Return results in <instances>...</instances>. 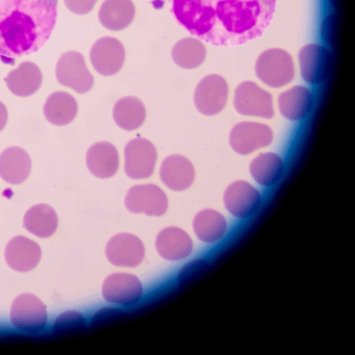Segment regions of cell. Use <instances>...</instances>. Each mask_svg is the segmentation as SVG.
<instances>
[{"label": "cell", "mask_w": 355, "mask_h": 355, "mask_svg": "<svg viewBox=\"0 0 355 355\" xmlns=\"http://www.w3.org/2000/svg\"><path fill=\"white\" fill-rule=\"evenodd\" d=\"M146 112L142 101L135 96H125L115 103L112 110L114 122L121 128L131 131L144 122Z\"/></svg>", "instance_id": "27"}, {"label": "cell", "mask_w": 355, "mask_h": 355, "mask_svg": "<svg viewBox=\"0 0 355 355\" xmlns=\"http://www.w3.org/2000/svg\"><path fill=\"white\" fill-rule=\"evenodd\" d=\"M254 69L257 78L274 88L288 84L295 76L292 56L280 48H271L263 51L257 59Z\"/></svg>", "instance_id": "3"}, {"label": "cell", "mask_w": 355, "mask_h": 355, "mask_svg": "<svg viewBox=\"0 0 355 355\" xmlns=\"http://www.w3.org/2000/svg\"><path fill=\"white\" fill-rule=\"evenodd\" d=\"M67 8L76 15H85L93 9L97 0H64Z\"/></svg>", "instance_id": "30"}, {"label": "cell", "mask_w": 355, "mask_h": 355, "mask_svg": "<svg viewBox=\"0 0 355 355\" xmlns=\"http://www.w3.org/2000/svg\"><path fill=\"white\" fill-rule=\"evenodd\" d=\"M234 106L243 115L266 119H270L274 116L271 95L252 81H244L237 86Z\"/></svg>", "instance_id": "6"}, {"label": "cell", "mask_w": 355, "mask_h": 355, "mask_svg": "<svg viewBox=\"0 0 355 355\" xmlns=\"http://www.w3.org/2000/svg\"><path fill=\"white\" fill-rule=\"evenodd\" d=\"M223 201L226 209L234 217L245 218L259 207L261 201L259 191L250 183L239 180L226 189Z\"/></svg>", "instance_id": "13"}, {"label": "cell", "mask_w": 355, "mask_h": 355, "mask_svg": "<svg viewBox=\"0 0 355 355\" xmlns=\"http://www.w3.org/2000/svg\"><path fill=\"white\" fill-rule=\"evenodd\" d=\"M86 165L94 176L105 179L115 175L119 165L116 147L108 141H98L92 145L86 154Z\"/></svg>", "instance_id": "18"}, {"label": "cell", "mask_w": 355, "mask_h": 355, "mask_svg": "<svg viewBox=\"0 0 355 355\" xmlns=\"http://www.w3.org/2000/svg\"><path fill=\"white\" fill-rule=\"evenodd\" d=\"M124 204L130 212L160 216L167 210L168 198L164 191L155 184H138L128 191Z\"/></svg>", "instance_id": "8"}, {"label": "cell", "mask_w": 355, "mask_h": 355, "mask_svg": "<svg viewBox=\"0 0 355 355\" xmlns=\"http://www.w3.org/2000/svg\"><path fill=\"white\" fill-rule=\"evenodd\" d=\"M228 96L225 80L217 74L204 77L197 85L193 96L197 110L205 115H214L225 107Z\"/></svg>", "instance_id": "9"}, {"label": "cell", "mask_w": 355, "mask_h": 355, "mask_svg": "<svg viewBox=\"0 0 355 355\" xmlns=\"http://www.w3.org/2000/svg\"><path fill=\"white\" fill-rule=\"evenodd\" d=\"M43 112L46 120L55 125L70 123L78 112V105L70 94L57 91L51 94L44 105Z\"/></svg>", "instance_id": "24"}, {"label": "cell", "mask_w": 355, "mask_h": 355, "mask_svg": "<svg viewBox=\"0 0 355 355\" xmlns=\"http://www.w3.org/2000/svg\"><path fill=\"white\" fill-rule=\"evenodd\" d=\"M284 171V161L278 155L265 153L255 157L250 166L253 179L263 187L274 185L281 178Z\"/></svg>", "instance_id": "28"}, {"label": "cell", "mask_w": 355, "mask_h": 355, "mask_svg": "<svg viewBox=\"0 0 355 355\" xmlns=\"http://www.w3.org/2000/svg\"><path fill=\"white\" fill-rule=\"evenodd\" d=\"M31 159L28 153L18 146H11L0 154V176L10 184H19L28 177Z\"/></svg>", "instance_id": "20"}, {"label": "cell", "mask_w": 355, "mask_h": 355, "mask_svg": "<svg viewBox=\"0 0 355 355\" xmlns=\"http://www.w3.org/2000/svg\"><path fill=\"white\" fill-rule=\"evenodd\" d=\"M206 53L204 44L193 37H186L178 41L171 50V57L174 62L186 69L199 67L204 62Z\"/></svg>", "instance_id": "29"}, {"label": "cell", "mask_w": 355, "mask_h": 355, "mask_svg": "<svg viewBox=\"0 0 355 355\" xmlns=\"http://www.w3.org/2000/svg\"><path fill=\"white\" fill-rule=\"evenodd\" d=\"M272 130L256 122H241L235 125L230 134V144L239 154L248 155L271 144Z\"/></svg>", "instance_id": "10"}, {"label": "cell", "mask_w": 355, "mask_h": 355, "mask_svg": "<svg viewBox=\"0 0 355 355\" xmlns=\"http://www.w3.org/2000/svg\"><path fill=\"white\" fill-rule=\"evenodd\" d=\"M14 327L27 331L42 329L47 321L46 308L35 295L23 293L13 301L10 312Z\"/></svg>", "instance_id": "7"}, {"label": "cell", "mask_w": 355, "mask_h": 355, "mask_svg": "<svg viewBox=\"0 0 355 355\" xmlns=\"http://www.w3.org/2000/svg\"><path fill=\"white\" fill-rule=\"evenodd\" d=\"M124 157L125 174L135 180L146 179L154 172L157 153L149 140L136 138L125 145Z\"/></svg>", "instance_id": "5"}, {"label": "cell", "mask_w": 355, "mask_h": 355, "mask_svg": "<svg viewBox=\"0 0 355 355\" xmlns=\"http://www.w3.org/2000/svg\"><path fill=\"white\" fill-rule=\"evenodd\" d=\"M41 249L39 245L24 236H17L7 244L4 257L8 265L19 272L33 269L40 262Z\"/></svg>", "instance_id": "16"}, {"label": "cell", "mask_w": 355, "mask_h": 355, "mask_svg": "<svg viewBox=\"0 0 355 355\" xmlns=\"http://www.w3.org/2000/svg\"><path fill=\"white\" fill-rule=\"evenodd\" d=\"M159 177L168 188L181 191L190 187L193 182L195 169L191 161L184 156L171 155L162 161Z\"/></svg>", "instance_id": "17"}, {"label": "cell", "mask_w": 355, "mask_h": 355, "mask_svg": "<svg viewBox=\"0 0 355 355\" xmlns=\"http://www.w3.org/2000/svg\"><path fill=\"white\" fill-rule=\"evenodd\" d=\"M8 121V110L6 105L0 101V132L4 128Z\"/></svg>", "instance_id": "32"}, {"label": "cell", "mask_w": 355, "mask_h": 355, "mask_svg": "<svg viewBox=\"0 0 355 355\" xmlns=\"http://www.w3.org/2000/svg\"><path fill=\"white\" fill-rule=\"evenodd\" d=\"M135 8L131 0H105L98 11V19L105 28L119 31L132 21Z\"/></svg>", "instance_id": "23"}, {"label": "cell", "mask_w": 355, "mask_h": 355, "mask_svg": "<svg viewBox=\"0 0 355 355\" xmlns=\"http://www.w3.org/2000/svg\"><path fill=\"white\" fill-rule=\"evenodd\" d=\"M143 287L139 279L128 273H113L102 286V295L110 303L127 305L136 302L142 295Z\"/></svg>", "instance_id": "15"}, {"label": "cell", "mask_w": 355, "mask_h": 355, "mask_svg": "<svg viewBox=\"0 0 355 355\" xmlns=\"http://www.w3.org/2000/svg\"><path fill=\"white\" fill-rule=\"evenodd\" d=\"M144 246L136 236L128 233H121L112 236L105 247V254L108 261L114 266L135 267L144 259Z\"/></svg>", "instance_id": "12"}, {"label": "cell", "mask_w": 355, "mask_h": 355, "mask_svg": "<svg viewBox=\"0 0 355 355\" xmlns=\"http://www.w3.org/2000/svg\"><path fill=\"white\" fill-rule=\"evenodd\" d=\"M125 56L123 44L112 37H103L96 40L89 52L93 67L105 76L116 73L123 64Z\"/></svg>", "instance_id": "11"}, {"label": "cell", "mask_w": 355, "mask_h": 355, "mask_svg": "<svg viewBox=\"0 0 355 355\" xmlns=\"http://www.w3.org/2000/svg\"><path fill=\"white\" fill-rule=\"evenodd\" d=\"M155 248L162 257L178 261L187 257L191 253L193 242L183 230L177 227H168L157 234Z\"/></svg>", "instance_id": "19"}, {"label": "cell", "mask_w": 355, "mask_h": 355, "mask_svg": "<svg viewBox=\"0 0 355 355\" xmlns=\"http://www.w3.org/2000/svg\"><path fill=\"white\" fill-rule=\"evenodd\" d=\"M174 18L191 35L214 46H234L260 37L276 0H168Z\"/></svg>", "instance_id": "1"}, {"label": "cell", "mask_w": 355, "mask_h": 355, "mask_svg": "<svg viewBox=\"0 0 355 355\" xmlns=\"http://www.w3.org/2000/svg\"><path fill=\"white\" fill-rule=\"evenodd\" d=\"M313 98L308 88L296 85L282 92L278 103L281 114L291 121H301L311 110Z\"/></svg>", "instance_id": "22"}, {"label": "cell", "mask_w": 355, "mask_h": 355, "mask_svg": "<svg viewBox=\"0 0 355 355\" xmlns=\"http://www.w3.org/2000/svg\"><path fill=\"white\" fill-rule=\"evenodd\" d=\"M193 228L200 241L212 243L225 236L227 230V223L223 215L218 211L205 209L199 211L194 217Z\"/></svg>", "instance_id": "25"}, {"label": "cell", "mask_w": 355, "mask_h": 355, "mask_svg": "<svg viewBox=\"0 0 355 355\" xmlns=\"http://www.w3.org/2000/svg\"><path fill=\"white\" fill-rule=\"evenodd\" d=\"M58 17V0H0V59L39 51L49 39Z\"/></svg>", "instance_id": "2"}, {"label": "cell", "mask_w": 355, "mask_h": 355, "mask_svg": "<svg viewBox=\"0 0 355 355\" xmlns=\"http://www.w3.org/2000/svg\"><path fill=\"white\" fill-rule=\"evenodd\" d=\"M298 60L303 80L309 84H319L327 77L331 55L319 44H309L300 49Z\"/></svg>", "instance_id": "14"}, {"label": "cell", "mask_w": 355, "mask_h": 355, "mask_svg": "<svg viewBox=\"0 0 355 355\" xmlns=\"http://www.w3.org/2000/svg\"><path fill=\"white\" fill-rule=\"evenodd\" d=\"M84 322L81 315L76 312H66L59 316L54 324V329H60L80 325Z\"/></svg>", "instance_id": "31"}, {"label": "cell", "mask_w": 355, "mask_h": 355, "mask_svg": "<svg viewBox=\"0 0 355 355\" xmlns=\"http://www.w3.org/2000/svg\"><path fill=\"white\" fill-rule=\"evenodd\" d=\"M58 82L78 94L88 92L94 85V77L85 64L83 55L75 51L63 53L55 67Z\"/></svg>", "instance_id": "4"}, {"label": "cell", "mask_w": 355, "mask_h": 355, "mask_svg": "<svg viewBox=\"0 0 355 355\" xmlns=\"http://www.w3.org/2000/svg\"><path fill=\"white\" fill-rule=\"evenodd\" d=\"M24 226L40 238L53 234L58 227V216L53 208L44 203L31 207L24 217Z\"/></svg>", "instance_id": "26"}, {"label": "cell", "mask_w": 355, "mask_h": 355, "mask_svg": "<svg viewBox=\"0 0 355 355\" xmlns=\"http://www.w3.org/2000/svg\"><path fill=\"white\" fill-rule=\"evenodd\" d=\"M8 89L15 95L27 97L35 94L41 87L42 74L37 64L30 61L21 62L5 78Z\"/></svg>", "instance_id": "21"}]
</instances>
